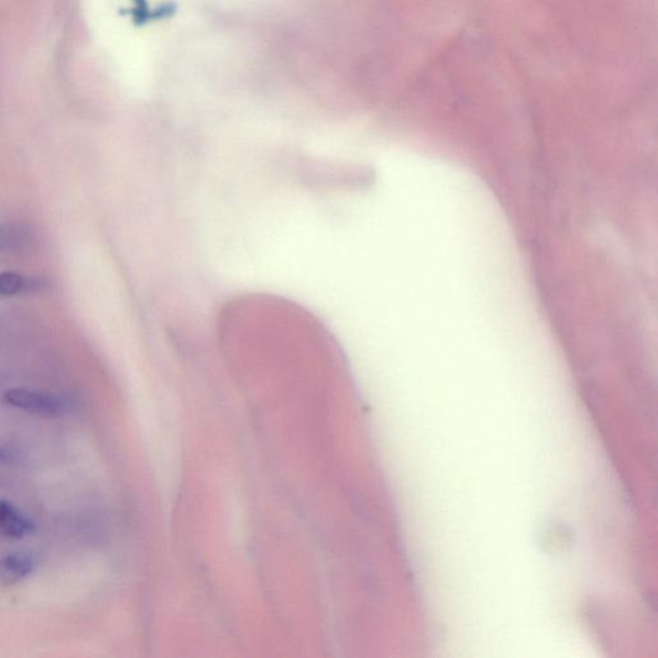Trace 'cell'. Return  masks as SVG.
I'll return each instance as SVG.
<instances>
[{"instance_id": "obj_4", "label": "cell", "mask_w": 658, "mask_h": 658, "mask_svg": "<svg viewBox=\"0 0 658 658\" xmlns=\"http://www.w3.org/2000/svg\"><path fill=\"white\" fill-rule=\"evenodd\" d=\"M31 232L19 224H2L0 226V253L20 251L29 246Z\"/></svg>"}, {"instance_id": "obj_1", "label": "cell", "mask_w": 658, "mask_h": 658, "mask_svg": "<svg viewBox=\"0 0 658 658\" xmlns=\"http://www.w3.org/2000/svg\"><path fill=\"white\" fill-rule=\"evenodd\" d=\"M4 400L14 408L43 415V417H61L67 412V406L58 397L39 393V391L26 390V388H13V390L7 391Z\"/></svg>"}, {"instance_id": "obj_2", "label": "cell", "mask_w": 658, "mask_h": 658, "mask_svg": "<svg viewBox=\"0 0 658 658\" xmlns=\"http://www.w3.org/2000/svg\"><path fill=\"white\" fill-rule=\"evenodd\" d=\"M35 559L28 553H13L0 558V585L17 584L34 571Z\"/></svg>"}, {"instance_id": "obj_3", "label": "cell", "mask_w": 658, "mask_h": 658, "mask_svg": "<svg viewBox=\"0 0 658 658\" xmlns=\"http://www.w3.org/2000/svg\"><path fill=\"white\" fill-rule=\"evenodd\" d=\"M35 531L31 520L23 516L17 508L5 501H0V534L13 539H21Z\"/></svg>"}, {"instance_id": "obj_6", "label": "cell", "mask_w": 658, "mask_h": 658, "mask_svg": "<svg viewBox=\"0 0 658 658\" xmlns=\"http://www.w3.org/2000/svg\"><path fill=\"white\" fill-rule=\"evenodd\" d=\"M12 459H13L12 453L5 450V449L0 448V462H10Z\"/></svg>"}, {"instance_id": "obj_5", "label": "cell", "mask_w": 658, "mask_h": 658, "mask_svg": "<svg viewBox=\"0 0 658 658\" xmlns=\"http://www.w3.org/2000/svg\"><path fill=\"white\" fill-rule=\"evenodd\" d=\"M38 284L39 282L28 280L21 274L11 273V271L0 273V298H8V296L21 292L35 291Z\"/></svg>"}]
</instances>
